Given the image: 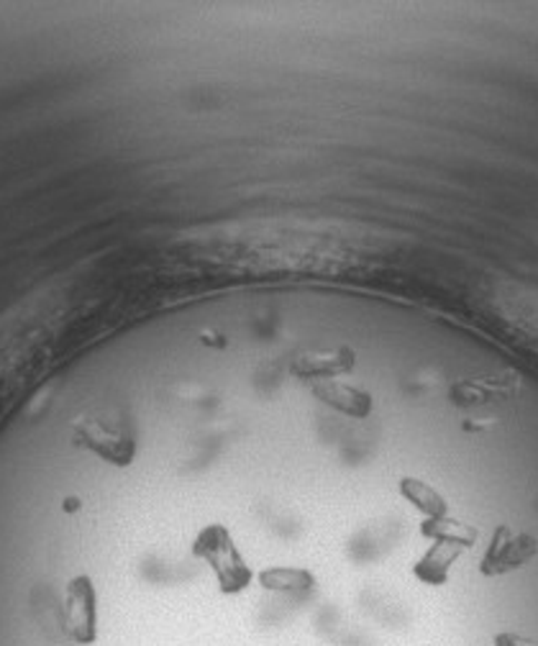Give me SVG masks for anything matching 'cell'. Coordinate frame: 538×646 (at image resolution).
Here are the masks:
<instances>
[{
    "label": "cell",
    "instance_id": "cell-10",
    "mask_svg": "<svg viewBox=\"0 0 538 646\" xmlns=\"http://www.w3.org/2000/svg\"><path fill=\"white\" fill-rule=\"evenodd\" d=\"M495 646H538L536 639L531 636H524V634H510V632H502V634H495Z\"/></svg>",
    "mask_w": 538,
    "mask_h": 646
},
{
    "label": "cell",
    "instance_id": "cell-7",
    "mask_svg": "<svg viewBox=\"0 0 538 646\" xmlns=\"http://www.w3.org/2000/svg\"><path fill=\"white\" fill-rule=\"evenodd\" d=\"M257 580L269 593H308L316 587L313 573L302 567H269L257 575Z\"/></svg>",
    "mask_w": 538,
    "mask_h": 646
},
{
    "label": "cell",
    "instance_id": "cell-5",
    "mask_svg": "<svg viewBox=\"0 0 538 646\" xmlns=\"http://www.w3.org/2000/svg\"><path fill=\"white\" fill-rule=\"evenodd\" d=\"M313 396L321 402H326L329 408L339 410V414H347L351 418H367L369 410H372V396L347 382H336V380L316 382Z\"/></svg>",
    "mask_w": 538,
    "mask_h": 646
},
{
    "label": "cell",
    "instance_id": "cell-4",
    "mask_svg": "<svg viewBox=\"0 0 538 646\" xmlns=\"http://www.w3.org/2000/svg\"><path fill=\"white\" fill-rule=\"evenodd\" d=\"M538 544L531 536H510L508 528H500L487 549L482 559V575L485 577H500L508 575L512 569L524 567L528 559L536 557Z\"/></svg>",
    "mask_w": 538,
    "mask_h": 646
},
{
    "label": "cell",
    "instance_id": "cell-6",
    "mask_svg": "<svg viewBox=\"0 0 538 646\" xmlns=\"http://www.w3.org/2000/svg\"><path fill=\"white\" fill-rule=\"evenodd\" d=\"M461 551H465V547H457V544L436 541L434 547L416 561L414 575L424 585H431V587L447 585L451 565L461 557Z\"/></svg>",
    "mask_w": 538,
    "mask_h": 646
},
{
    "label": "cell",
    "instance_id": "cell-1",
    "mask_svg": "<svg viewBox=\"0 0 538 646\" xmlns=\"http://www.w3.org/2000/svg\"><path fill=\"white\" fill-rule=\"evenodd\" d=\"M192 554L213 569L218 587H221L223 595H239L247 590L251 580H255V573H251V567L243 561L237 544H233L223 526L218 524L206 526L203 531L198 534L196 544H192Z\"/></svg>",
    "mask_w": 538,
    "mask_h": 646
},
{
    "label": "cell",
    "instance_id": "cell-3",
    "mask_svg": "<svg viewBox=\"0 0 538 646\" xmlns=\"http://www.w3.org/2000/svg\"><path fill=\"white\" fill-rule=\"evenodd\" d=\"M74 439H78L80 447L90 449L92 455H98L100 459H106L108 465L126 467L131 465L133 455H137V447H133L131 436L121 434L113 426H108L100 418H86L74 426Z\"/></svg>",
    "mask_w": 538,
    "mask_h": 646
},
{
    "label": "cell",
    "instance_id": "cell-8",
    "mask_svg": "<svg viewBox=\"0 0 538 646\" xmlns=\"http://www.w3.org/2000/svg\"><path fill=\"white\" fill-rule=\"evenodd\" d=\"M400 495L406 498L410 506H416L420 514H426L428 518H441L447 516V500L439 490H434L431 485L424 480H416V477H406L400 483Z\"/></svg>",
    "mask_w": 538,
    "mask_h": 646
},
{
    "label": "cell",
    "instance_id": "cell-9",
    "mask_svg": "<svg viewBox=\"0 0 538 646\" xmlns=\"http://www.w3.org/2000/svg\"><path fill=\"white\" fill-rule=\"evenodd\" d=\"M420 534L428 536L434 541H447V544H457V547L469 549L477 541V531L472 526L454 521L449 516L441 518H428V521L420 526Z\"/></svg>",
    "mask_w": 538,
    "mask_h": 646
},
{
    "label": "cell",
    "instance_id": "cell-2",
    "mask_svg": "<svg viewBox=\"0 0 538 646\" xmlns=\"http://www.w3.org/2000/svg\"><path fill=\"white\" fill-rule=\"evenodd\" d=\"M60 618L70 642L78 646L98 642V590L88 575H78L67 583Z\"/></svg>",
    "mask_w": 538,
    "mask_h": 646
}]
</instances>
